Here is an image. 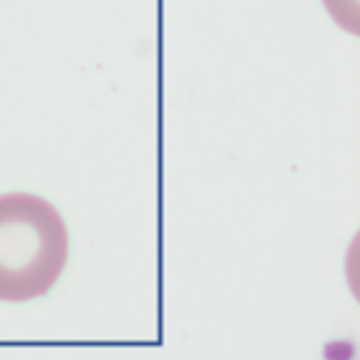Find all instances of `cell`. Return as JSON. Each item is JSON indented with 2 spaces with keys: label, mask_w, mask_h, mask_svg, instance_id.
Here are the masks:
<instances>
[{
  "label": "cell",
  "mask_w": 360,
  "mask_h": 360,
  "mask_svg": "<svg viewBox=\"0 0 360 360\" xmlns=\"http://www.w3.org/2000/svg\"><path fill=\"white\" fill-rule=\"evenodd\" d=\"M70 236L63 217L35 194L0 196V301L45 296L68 266Z\"/></svg>",
  "instance_id": "obj_1"
}]
</instances>
